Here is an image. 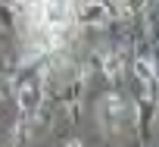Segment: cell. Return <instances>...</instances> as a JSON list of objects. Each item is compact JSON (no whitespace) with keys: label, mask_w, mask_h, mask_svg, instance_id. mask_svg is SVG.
I'll return each mask as SVG.
<instances>
[{"label":"cell","mask_w":159,"mask_h":147,"mask_svg":"<svg viewBox=\"0 0 159 147\" xmlns=\"http://www.w3.org/2000/svg\"><path fill=\"white\" fill-rule=\"evenodd\" d=\"M66 147H84V144H81V141H69Z\"/></svg>","instance_id":"cell-1"}]
</instances>
